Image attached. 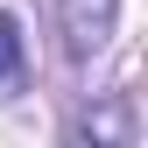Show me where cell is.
Wrapping results in <instances>:
<instances>
[{
    "label": "cell",
    "instance_id": "cell-2",
    "mask_svg": "<svg viewBox=\"0 0 148 148\" xmlns=\"http://www.w3.org/2000/svg\"><path fill=\"white\" fill-rule=\"evenodd\" d=\"M21 78V35H14V14H0V85Z\"/></svg>",
    "mask_w": 148,
    "mask_h": 148
},
{
    "label": "cell",
    "instance_id": "cell-1",
    "mask_svg": "<svg viewBox=\"0 0 148 148\" xmlns=\"http://www.w3.org/2000/svg\"><path fill=\"white\" fill-rule=\"evenodd\" d=\"M113 14H120V0H64V49L78 64H92L113 42Z\"/></svg>",
    "mask_w": 148,
    "mask_h": 148
}]
</instances>
